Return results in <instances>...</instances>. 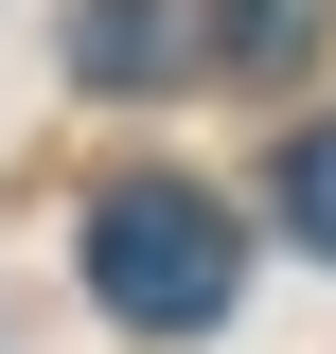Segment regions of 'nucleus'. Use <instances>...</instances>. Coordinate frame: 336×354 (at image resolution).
I'll list each match as a JSON object with an SVG mask.
<instances>
[{"instance_id":"f257e3e1","label":"nucleus","mask_w":336,"mask_h":354,"mask_svg":"<svg viewBox=\"0 0 336 354\" xmlns=\"http://www.w3.org/2000/svg\"><path fill=\"white\" fill-rule=\"evenodd\" d=\"M230 283H248L230 195H195V177H106L88 195V301L124 319V337H212Z\"/></svg>"},{"instance_id":"f03ea898","label":"nucleus","mask_w":336,"mask_h":354,"mask_svg":"<svg viewBox=\"0 0 336 354\" xmlns=\"http://www.w3.org/2000/svg\"><path fill=\"white\" fill-rule=\"evenodd\" d=\"M88 71H106V88H124V71H160V53H195V18H177V0H88Z\"/></svg>"},{"instance_id":"7ed1b4c3","label":"nucleus","mask_w":336,"mask_h":354,"mask_svg":"<svg viewBox=\"0 0 336 354\" xmlns=\"http://www.w3.org/2000/svg\"><path fill=\"white\" fill-rule=\"evenodd\" d=\"M283 213H301V248L336 266V124H301V142H283Z\"/></svg>"}]
</instances>
